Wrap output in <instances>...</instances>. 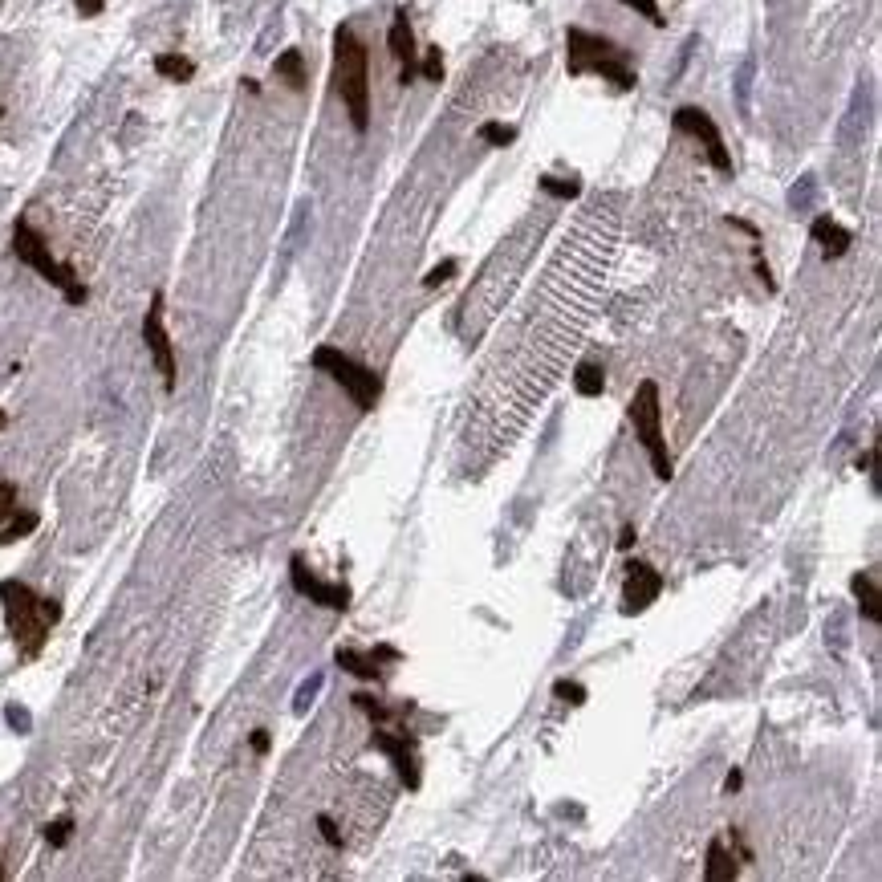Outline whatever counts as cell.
<instances>
[{"label": "cell", "instance_id": "obj_4", "mask_svg": "<svg viewBox=\"0 0 882 882\" xmlns=\"http://www.w3.org/2000/svg\"><path fill=\"white\" fill-rule=\"evenodd\" d=\"M13 252H17V261H21V265H29L37 277H45L53 289H61V297H66L70 305H86L90 289L78 281L74 265H61V261L53 257V252H49L45 236H41L29 220H17V224H13Z\"/></svg>", "mask_w": 882, "mask_h": 882}, {"label": "cell", "instance_id": "obj_15", "mask_svg": "<svg viewBox=\"0 0 882 882\" xmlns=\"http://www.w3.org/2000/svg\"><path fill=\"white\" fill-rule=\"evenodd\" d=\"M809 236L822 244L826 261H838V257H846V252H850V232H846L834 216H817V220L809 224Z\"/></svg>", "mask_w": 882, "mask_h": 882}, {"label": "cell", "instance_id": "obj_27", "mask_svg": "<svg viewBox=\"0 0 882 882\" xmlns=\"http://www.w3.org/2000/svg\"><path fill=\"white\" fill-rule=\"evenodd\" d=\"M70 830H74L70 817H57V822L45 826V842H49V846H66V842H70Z\"/></svg>", "mask_w": 882, "mask_h": 882}, {"label": "cell", "instance_id": "obj_38", "mask_svg": "<svg viewBox=\"0 0 882 882\" xmlns=\"http://www.w3.org/2000/svg\"><path fill=\"white\" fill-rule=\"evenodd\" d=\"M0 878H5V870H0Z\"/></svg>", "mask_w": 882, "mask_h": 882}, {"label": "cell", "instance_id": "obj_11", "mask_svg": "<svg viewBox=\"0 0 882 882\" xmlns=\"http://www.w3.org/2000/svg\"><path fill=\"white\" fill-rule=\"evenodd\" d=\"M33 529H37V513L21 509L17 484L0 476V545H13L21 537H29Z\"/></svg>", "mask_w": 882, "mask_h": 882}, {"label": "cell", "instance_id": "obj_20", "mask_svg": "<svg viewBox=\"0 0 882 882\" xmlns=\"http://www.w3.org/2000/svg\"><path fill=\"white\" fill-rule=\"evenodd\" d=\"M574 391H578L582 399H598V395L606 391V370H602L598 362H582V366L574 370Z\"/></svg>", "mask_w": 882, "mask_h": 882}, {"label": "cell", "instance_id": "obj_12", "mask_svg": "<svg viewBox=\"0 0 882 882\" xmlns=\"http://www.w3.org/2000/svg\"><path fill=\"white\" fill-rule=\"evenodd\" d=\"M663 594V574L647 561H630V574H626V590H622V610L626 614H639L647 610L655 598Z\"/></svg>", "mask_w": 882, "mask_h": 882}, {"label": "cell", "instance_id": "obj_10", "mask_svg": "<svg viewBox=\"0 0 882 882\" xmlns=\"http://www.w3.org/2000/svg\"><path fill=\"white\" fill-rule=\"evenodd\" d=\"M289 582H293V590H297L301 598L318 602V606H326V610H350V598H354L350 586H346V582H322L301 557L289 561Z\"/></svg>", "mask_w": 882, "mask_h": 882}, {"label": "cell", "instance_id": "obj_29", "mask_svg": "<svg viewBox=\"0 0 882 882\" xmlns=\"http://www.w3.org/2000/svg\"><path fill=\"white\" fill-rule=\"evenodd\" d=\"M456 269H460L456 261H444V265H435V269H431V273L423 277V285H427V289H435V285H444V281H452V277H456Z\"/></svg>", "mask_w": 882, "mask_h": 882}, {"label": "cell", "instance_id": "obj_14", "mask_svg": "<svg viewBox=\"0 0 882 882\" xmlns=\"http://www.w3.org/2000/svg\"><path fill=\"white\" fill-rule=\"evenodd\" d=\"M338 667H346L350 675H358V679H378V663H399L403 655L395 651V647H374V651H350V647H342L338 655Z\"/></svg>", "mask_w": 882, "mask_h": 882}, {"label": "cell", "instance_id": "obj_6", "mask_svg": "<svg viewBox=\"0 0 882 882\" xmlns=\"http://www.w3.org/2000/svg\"><path fill=\"white\" fill-rule=\"evenodd\" d=\"M313 366H318L322 374H330L334 383L350 395V403L358 411H374L378 395H383V378H378L374 370H366L362 362H354L338 346H318V350H313Z\"/></svg>", "mask_w": 882, "mask_h": 882}, {"label": "cell", "instance_id": "obj_37", "mask_svg": "<svg viewBox=\"0 0 882 882\" xmlns=\"http://www.w3.org/2000/svg\"><path fill=\"white\" fill-rule=\"evenodd\" d=\"M0 118H5V106H0Z\"/></svg>", "mask_w": 882, "mask_h": 882}, {"label": "cell", "instance_id": "obj_33", "mask_svg": "<svg viewBox=\"0 0 882 882\" xmlns=\"http://www.w3.org/2000/svg\"><path fill=\"white\" fill-rule=\"evenodd\" d=\"M74 5H78L82 17H98V13L106 9V0H74Z\"/></svg>", "mask_w": 882, "mask_h": 882}, {"label": "cell", "instance_id": "obj_19", "mask_svg": "<svg viewBox=\"0 0 882 882\" xmlns=\"http://www.w3.org/2000/svg\"><path fill=\"white\" fill-rule=\"evenodd\" d=\"M155 70H159L167 82H192V78H196V61L183 57V53H159V57H155Z\"/></svg>", "mask_w": 882, "mask_h": 882}, {"label": "cell", "instance_id": "obj_26", "mask_svg": "<svg viewBox=\"0 0 882 882\" xmlns=\"http://www.w3.org/2000/svg\"><path fill=\"white\" fill-rule=\"evenodd\" d=\"M813 192H817L813 175H801V183H793V192H789V204H793V208H809V204H813Z\"/></svg>", "mask_w": 882, "mask_h": 882}, {"label": "cell", "instance_id": "obj_28", "mask_svg": "<svg viewBox=\"0 0 882 882\" xmlns=\"http://www.w3.org/2000/svg\"><path fill=\"white\" fill-rule=\"evenodd\" d=\"M618 5H626V9H635L639 17H647L651 25H663V13H659V0H618Z\"/></svg>", "mask_w": 882, "mask_h": 882}, {"label": "cell", "instance_id": "obj_17", "mask_svg": "<svg viewBox=\"0 0 882 882\" xmlns=\"http://www.w3.org/2000/svg\"><path fill=\"white\" fill-rule=\"evenodd\" d=\"M740 874V866H736V854L724 846V838H716L712 846H708V862H704V878L708 882H732Z\"/></svg>", "mask_w": 882, "mask_h": 882}, {"label": "cell", "instance_id": "obj_34", "mask_svg": "<svg viewBox=\"0 0 882 882\" xmlns=\"http://www.w3.org/2000/svg\"><path fill=\"white\" fill-rule=\"evenodd\" d=\"M269 744H273V740H269V732H265V728L252 732V752H261V756H265V752H269Z\"/></svg>", "mask_w": 882, "mask_h": 882}, {"label": "cell", "instance_id": "obj_35", "mask_svg": "<svg viewBox=\"0 0 882 882\" xmlns=\"http://www.w3.org/2000/svg\"><path fill=\"white\" fill-rule=\"evenodd\" d=\"M635 537H639V533H635V525H626V529L618 533V549H630V545H635Z\"/></svg>", "mask_w": 882, "mask_h": 882}, {"label": "cell", "instance_id": "obj_13", "mask_svg": "<svg viewBox=\"0 0 882 882\" xmlns=\"http://www.w3.org/2000/svg\"><path fill=\"white\" fill-rule=\"evenodd\" d=\"M387 45H391V57L399 61V82L411 86L415 74H419V49H415V33H411V21L407 13L399 9L395 21H391V33H387Z\"/></svg>", "mask_w": 882, "mask_h": 882}, {"label": "cell", "instance_id": "obj_7", "mask_svg": "<svg viewBox=\"0 0 882 882\" xmlns=\"http://www.w3.org/2000/svg\"><path fill=\"white\" fill-rule=\"evenodd\" d=\"M671 126L679 135H691L700 147H704V155H708V163L720 171V175H732V155H728V143H724V135H720V126H716V118L708 114V110H700V106H679L675 114H671Z\"/></svg>", "mask_w": 882, "mask_h": 882}, {"label": "cell", "instance_id": "obj_2", "mask_svg": "<svg viewBox=\"0 0 882 882\" xmlns=\"http://www.w3.org/2000/svg\"><path fill=\"white\" fill-rule=\"evenodd\" d=\"M334 90L354 122V131L366 135V126H370V53L350 25H338V33H334Z\"/></svg>", "mask_w": 882, "mask_h": 882}, {"label": "cell", "instance_id": "obj_25", "mask_svg": "<svg viewBox=\"0 0 882 882\" xmlns=\"http://www.w3.org/2000/svg\"><path fill=\"white\" fill-rule=\"evenodd\" d=\"M553 696L578 708V704H586V687H582V683H570V679H557V683H553Z\"/></svg>", "mask_w": 882, "mask_h": 882}, {"label": "cell", "instance_id": "obj_21", "mask_svg": "<svg viewBox=\"0 0 882 882\" xmlns=\"http://www.w3.org/2000/svg\"><path fill=\"white\" fill-rule=\"evenodd\" d=\"M480 139L492 143V147H509V143H517V126H509V122H484V126H480Z\"/></svg>", "mask_w": 882, "mask_h": 882}, {"label": "cell", "instance_id": "obj_5", "mask_svg": "<svg viewBox=\"0 0 882 882\" xmlns=\"http://www.w3.org/2000/svg\"><path fill=\"white\" fill-rule=\"evenodd\" d=\"M626 415H630V423H635L639 444L651 456V472L659 480H671L675 468H671V452H667V439H663V403H659V383H655V378H643V383H639Z\"/></svg>", "mask_w": 882, "mask_h": 882}, {"label": "cell", "instance_id": "obj_8", "mask_svg": "<svg viewBox=\"0 0 882 882\" xmlns=\"http://www.w3.org/2000/svg\"><path fill=\"white\" fill-rule=\"evenodd\" d=\"M370 744L391 756V765L407 789H419V752H415V736L407 732V724H374Z\"/></svg>", "mask_w": 882, "mask_h": 882}, {"label": "cell", "instance_id": "obj_9", "mask_svg": "<svg viewBox=\"0 0 882 882\" xmlns=\"http://www.w3.org/2000/svg\"><path fill=\"white\" fill-rule=\"evenodd\" d=\"M143 342L155 358V370L163 374V387L175 391V374H179V362H175V346H171V334L163 326V293L151 297L147 305V318H143Z\"/></svg>", "mask_w": 882, "mask_h": 882}, {"label": "cell", "instance_id": "obj_24", "mask_svg": "<svg viewBox=\"0 0 882 882\" xmlns=\"http://www.w3.org/2000/svg\"><path fill=\"white\" fill-rule=\"evenodd\" d=\"M419 74H423L427 82H444V53H439V45H431V49L423 53Z\"/></svg>", "mask_w": 882, "mask_h": 882}, {"label": "cell", "instance_id": "obj_30", "mask_svg": "<svg viewBox=\"0 0 882 882\" xmlns=\"http://www.w3.org/2000/svg\"><path fill=\"white\" fill-rule=\"evenodd\" d=\"M5 720H9V724H13V732H21V736L33 728V716H29L21 704H9V708H5Z\"/></svg>", "mask_w": 882, "mask_h": 882}, {"label": "cell", "instance_id": "obj_1", "mask_svg": "<svg viewBox=\"0 0 882 882\" xmlns=\"http://www.w3.org/2000/svg\"><path fill=\"white\" fill-rule=\"evenodd\" d=\"M0 610H5V626L17 643V651L25 659H37L49 630L61 622V602L57 598H41L37 590H29L25 582L9 578L0 582Z\"/></svg>", "mask_w": 882, "mask_h": 882}, {"label": "cell", "instance_id": "obj_3", "mask_svg": "<svg viewBox=\"0 0 882 882\" xmlns=\"http://www.w3.org/2000/svg\"><path fill=\"white\" fill-rule=\"evenodd\" d=\"M565 70H570L574 78L598 74V78H606L618 94H626V90L639 86V74H635V66H630V53H626L622 45H614L610 37L586 33V29H570V33H565Z\"/></svg>", "mask_w": 882, "mask_h": 882}, {"label": "cell", "instance_id": "obj_31", "mask_svg": "<svg viewBox=\"0 0 882 882\" xmlns=\"http://www.w3.org/2000/svg\"><path fill=\"white\" fill-rule=\"evenodd\" d=\"M318 830H322V838H326V846H334V850H342V834H338V826H334V817H318Z\"/></svg>", "mask_w": 882, "mask_h": 882}, {"label": "cell", "instance_id": "obj_22", "mask_svg": "<svg viewBox=\"0 0 882 882\" xmlns=\"http://www.w3.org/2000/svg\"><path fill=\"white\" fill-rule=\"evenodd\" d=\"M322 683H326V675H322V671H313V675H309V679L297 687V696H293V712H297V716H301V712H309V704H313V696H318V691H322Z\"/></svg>", "mask_w": 882, "mask_h": 882}, {"label": "cell", "instance_id": "obj_18", "mask_svg": "<svg viewBox=\"0 0 882 882\" xmlns=\"http://www.w3.org/2000/svg\"><path fill=\"white\" fill-rule=\"evenodd\" d=\"M273 70H277V78H281L289 90H297V94L309 86V74H305V57H301V49H285V53L277 57V66H273Z\"/></svg>", "mask_w": 882, "mask_h": 882}, {"label": "cell", "instance_id": "obj_16", "mask_svg": "<svg viewBox=\"0 0 882 882\" xmlns=\"http://www.w3.org/2000/svg\"><path fill=\"white\" fill-rule=\"evenodd\" d=\"M850 590H854V598H858L862 618L874 622V626H882V594H878V582H874L870 574H854Z\"/></svg>", "mask_w": 882, "mask_h": 882}, {"label": "cell", "instance_id": "obj_32", "mask_svg": "<svg viewBox=\"0 0 882 882\" xmlns=\"http://www.w3.org/2000/svg\"><path fill=\"white\" fill-rule=\"evenodd\" d=\"M748 82H752V61L740 66V78H736V98H740V110H748Z\"/></svg>", "mask_w": 882, "mask_h": 882}, {"label": "cell", "instance_id": "obj_23", "mask_svg": "<svg viewBox=\"0 0 882 882\" xmlns=\"http://www.w3.org/2000/svg\"><path fill=\"white\" fill-rule=\"evenodd\" d=\"M541 192H549V196H557V200H574V196L582 192V183H578V179H557V175H541Z\"/></svg>", "mask_w": 882, "mask_h": 882}, {"label": "cell", "instance_id": "obj_36", "mask_svg": "<svg viewBox=\"0 0 882 882\" xmlns=\"http://www.w3.org/2000/svg\"><path fill=\"white\" fill-rule=\"evenodd\" d=\"M740 781H744L740 773H728V781H724V789H728V793H736V789H740Z\"/></svg>", "mask_w": 882, "mask_h": 882}]
</instances>
